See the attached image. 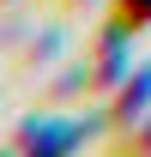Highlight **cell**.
Returning a JSON list of instances; mask_svg holds the SVG:
<instances>
[{
    "label": "cell",
    "mask_w": 151,
    "mask_h": 157,
    "mask_svg": "<svg viewBox=\"0 0 151 157\" xmlns=\"http://www.w3.org/2000/svg\"><path fill=\"white\" fill-rule=\"evenodd\" d=\"M145 24H151V0H115L109 6V30H127L133 36V30H145Z\"/></svg>",
    "instance_id": "1"
}]
</instances>
